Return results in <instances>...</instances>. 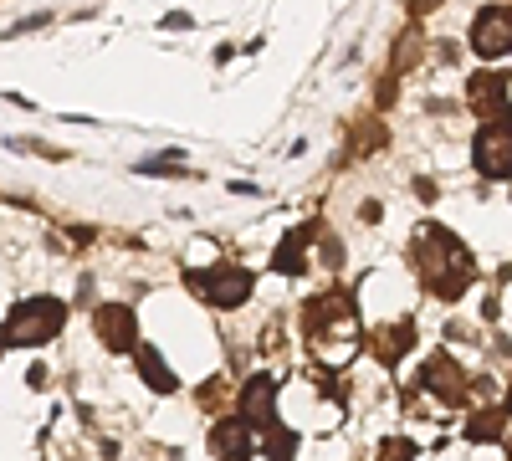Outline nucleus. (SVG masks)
I'll use <instances>...</instances> for the list:
<instances>
[{
	"label": "nucleus",
	"instance_id": "obj_5",
	"mask_svg": "<svg viewBox=\"0 0 512 461\" xmlns=\"http://www.w3.org/2000/svg\"><path fill=\"white\" fill-rule=\"evenodd\" d=\"M98 339H103L113 354L139 349V344H134V339H139V318H134V308H118V303L98 308Z\"/></svg>",
	"mask_w": 512,
	"mask_h": 461
},
{
	"label": "nucleus",
	"instance_id": "obj_11",
	"mask_svg": "<svg viewBox=\"0 0 512 461\" xmlns=\"http://www.w3.org/2000/svg\"><path fill=\"white\" fill-rule=\"evenodd\" d=\"M425 385H436V395H446V400H456L461 390V369L451 364V359H431V364H425Z\"/></svg>",
	"mask_w": 512,
	"mask_h": 461
},
{
	"label": "nucleus",
	"instance_id": "obj_3",
	"mask_svg": "<svg viewBox=\"0 0 512 461\" xmlns=\"http://www.w3.org/2000/svg\"><path fill=\"white\" fill-rule=\"evenodd\" d=\"M195 292L210 308H241L251 298V272L246 267H216V272L195 277Z\"/></svg>",
	"mask_w": 512,
	"mask_h": 461
},
{
	"label": "nucleus",
	"instance_id": "obj_4",
	"mask_svg": "<svg viewBox=\"0 0 512 461\" xmlns=\"http://www.w3.org/2000/svg\"><path fill=\"white\" fill-rule=\"evenodd\" d=\"M472 47H477V57H502V52H512V11L507 6H487V11H477V21H472Z\"/></svg>",
	"mask_w": 512,
	"mask_h": 461
},
{
	"label": "nucleus",
	"instance_id": "obj_8",
	"mask_svg": "<svg viewBox=\"0 0 512 461\" xmlns=\"http://www.w3.org/2000/svg\"><path fill=\"white\" fill-rule=\"evenodd\" d=\"M451 257H461V246H456L451 236H441V262H436V267H451ZM436 267H420V272H425V277H431ZM466 277H472V262H456V272H446V277H436L431 287L441 292V298H456V292L466 287Z\"/></svg>",
	"mask_w": 512,
	"mask_h": 461
},
{
	"label": "nucleus",
	"instance_id": "obj_6",
	"mask_svg": "<svg viewBox=\"0 0 512 461\" xmlns=\"http://www.w3.org/2000/svg\"><path fill=\"white\" fill-rule=\"evenodd\" d=\"M277 415V385L267 380V374H251V380L241 385V421L246 426H267Z\"/></svg>",
	"mask_w": 512,
	"mask_h": 461
},
{
	"label": "nucleus",
	"instance_id": "obj_15",
	"mask_svg": "<svg viewBox=\"0 0 512 461\" xmlns=\"http://www.w3.org/2000/svg\"><path fill=\"white\" fill-rule=\"evenodd\" d=\"M164 26H169V31H185V26H190V16H185V11H175V16H164Z\"/></svg>",
	"mask_w": 512,
	"mask_h": 461
},
{
	"label": "nucleus",
	"instance_id": "obj_13",
	"mask_svg": "<svg viewBox=\"0 0 512 461\" xmlns=\"http://www.w3.org/2000/svg\"><path fill=\"white\" fill-rule=\"evenodd\" d=\"M267 456H272V461H292V456H297V436H292V431H272Z\"/></svg>",
	"mask_w": 512,
	"mask_h": 461
},
{
	"label": "nucleus",
	"instance_id": "obj_16",
	"mask_svg": "<svg viewBox=\"0 0 512 461\" xmlns=\"http://www.w3.org/2000/svg\"><path fill=\"white\" fill-rule=\"evenodd\" d=\"M507 410H512V390H507Z\"/></svg>",
	"mask_w": 512,
	"mask_h": 461
},
{
	"label": "nucleus",
	"instance_id": "obj_10",
	"mask_svg": "<svg viewBox=\"0 0 512 461\" xmlns=\"http://www.w3.org/2000/svg\"><path fill=\"white\" fill-rule=\"evenodd\" d=\"M308 241H313V231H308V226H303V231H292V236H287V241L277 246L272 267H277L282 277H297V272H308V267H303V246H308Z\"/></svg>",
	"mask_w": 512,
	"mask_h": 461
},
{
	"label": "nucleus",
	"instance_id": "obj_7",
	"mask_svg": "<svg viewBox=\"0 0 512 461\" xmlns=\"http://www.w3.org/2000/svg\"><path fill=\"white\" fill-rule=\"evenodd\" d=\"M210 451H216V461H251L256 436L246 431V421H221L210 431Z\"/></svg>",
	"mask_w": 512,
	"mask_h": 461
},
{
	"label": "nucleus",
	"instance_id": "obj_2",
	"mask_svg": "<svg viewBox=\"0 0 512 461\" xmlns=\"http://www.w3.org/2000/svg\"><path fill=\"white\" fill-rule=\"evenodd\" d=\"M472 159L487 180H507L512 175V129L507 123H482L477 129V144H472Z\"/></svg>",
	"mask_w": 512,
	"mask_h": 461
},
{
	"label": "nucleus",
	"instance_id": "obj_9",
	"mask_svg": "<svg viewBox=\"0 0 512 461\" xmlns=\"http://www.w3.org/2000/svg\"><path fill=\"white\" fill-rule=\"evenodd\" d=\"M139 374H144V385H149V390H159V395H175V390H180L175 369H169V364H164V354H159V349H149V344H139Z\"/></svg>",
	"mask_w": 512,
	"mask_h": 461
},
{
	"label": "nucleus",
	"instance_id": "obj_14",
	"mask_svg": "<svg viewBox=\"0 0 512 461\" xmlns=\"http://www.w3.org/2000/svg\"><path fill=\"white\" fill-rule=\"evenodd\" d=\"M466 436H472V441H497V436H502V421H497V415H477Z\"/></svg>",
	"mask_w": 512,
	"mask_h": 461
},
{
	"label": "nucleus",
	"instance_id": "obj_1",
	"mask_svg": "<svg viewBox=\"0 0 512 461\" xmlns=\"http://www.w3.org/2000/svg\"><path fill=\"white\" fill-rule=\"evenodd\" d=\"M62 323H67V308H62L57 298H31V303H21V308L6 318V328H0V344H6V349H36V344L57 339Z\"/></svg>",
	"mask_w": 512,
	"mask_h": 461
},
{
	"label": "nucleus",
	"instance_id": "obj_12",
	"mask_svg": "<svg viewBox=\"0 0 512 461\" xmlns=\"http://www.w3.org/2000/svg\"><path fill=\"white\" fill-rule=\"evenodd\" d=\"M497 98H502V77H492V72L472 77V103L477 108H497Z\"/></svg>",
	"mask_w": 512,
	"mask_h": 461
}]
</instances>
